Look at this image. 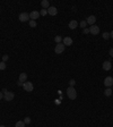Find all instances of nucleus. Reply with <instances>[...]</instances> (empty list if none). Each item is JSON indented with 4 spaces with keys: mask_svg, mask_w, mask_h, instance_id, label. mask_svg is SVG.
<instances>
[{
    "mask_svg": "<svg viewBox=\"0 0 113 127\" xmlns=\"http://www.w3.org/2000/svg\"><path fill=\"white\" fill-rule=\"evenodd\" d=\"M67 95H68V98H69L70 100H75L77 98V92H76L75 88L69 86V88H67Z\"/></svg>",
    "mask_w": 113,
    "mask_h": 127,
    "instance_id": "obj_1",
    "label": "nucleus"
},
{
    "mask_svg": "<svg viewBox=\"0 0 113 127\" xmlns=\"http://www.w3.org/2000/svg\"><path fill=\"white\" fill-rule=\"evenodd\" d=\"M63 50H65V44L63 43H58L56 45V48H54V52L56 55H60V53L63 52Z\"/></svg>",
    "mask_w": 113,
    "mask_h": 127,
    "instance_id": "obj_2",
    "label": "nucleus"
},
{
    "mask_svg": "<svg viewBox=\"0 0 113 127\" xmlns=\"http://www.w3.org/2000/svg\"><path fill=\"white\" fill-rule=\"evenodd\" d=\"M23 88H24V90H25L26 92H32L34 86H33V84L31 83V82H25V83L23 84Z\"/></svg>",
    "mask_w": 113,
    "mask_h": 127,
    "instance_id": "obj_3",
    "label": "nucleus"
},
{
    "mask_svg": "<svg viewBox=\"0 0 113 127\" xmlns=\"http://www.w3.org/2000/svg\"><path fill=\"white\" fill-rule=\"evenodd\" d=\"M89 33H92L93 35H97L100 33V27L97 26V25H92L89 27Z\"/></svg>",
    "mask_w": 113,
    "mask_h": 127,
    "instance_id": "obj_4",
    "label": "nucleus"
},
{
    "mask_svg": "<svg viewBox=\"0 0 113 127\" xmlns=\"http://www.w3.org/2000/svg\"><path fill=\"white\" fill-rule=\"evenodd\" d=\"M15 98V94H14L13 92H9V91H7L6 93H4V99L6 101H11Z\"/></svg>",
    "mask_w": 113,
    "mask_h": 127,
    "instance_id": "obj_5",
    "label": "nucleus"
},
{
    "mask_svg": "<svg viewBox=\"0 0 113 127\" xmlns=\"http://www.w3.org/2000/svg\"><path fill=\"white\" fill-rule=\"evenodd\" d=\"M19 21L21 22H27V21H30V14L22 13L19 15Z\"/></svg>",
    "mask_w": 113,
    "mask_h": 127,
    "instance_id": "obj_6",
    "label": "nucleus"
},
{
    "mask_svg": "<svg viewBox=\"0 0 113 127\" xmlns=\"http://www.w3.org/2000/svg\"><path fill=\"white\" fill-rule=\"evenodd\" d=\"M104 85L105 86H108V88H111V86L113 85V77L108 76V77L104 79Z\"/></svg>",
    "mask_w": 113,
    "mask_h": 127,
    "instance_id": "obj_7",
    "label": "nucleus"
},
{
    "mask_svg": "<svg viewBox=\"0 0 113 127\" xmlns=\"http://www.w3.org/2000/svg\"><path fill=\"white\" fill-rule=\"evenodd\" d=\"M39 17H40V13L36 11V10H34V11H32L30 14V18H32V21H36Z\"/></svg>",
    "mask_w": 113,
    "mask_h": 127,
    "instance_id": "obj_8",
    "label": "nucleus"
},
{
    "mask_svg": "<svg viewBox=\"0 0 113 127\" xmlns=\"http://www.w3.org/2000/svg\"><path fill=\"white\" fill-rule=\"evenodd\" d=\"M27 79V74L26 73H21V75H19V78H18V82H21V83H25Z\"/></svg>",
    "mask_w": 113,
    "mask_h": 127,
    "instance_id": "obj_9",
    "label": "nucleus"
},
{
    "mask_svg": "<svg viewBox=\"0 0 113 127\" xmlns=\"http://www.w3.org/2000/svg\"><path fill=\"white\" fill-rule=\"evenodd\" d=\"M62 41H63V44H65V45H67V47L72 44V39H71L70 36H66L65 39H62Z\"/></svg>",
    "mask_w": 113,
    "mask_h": 127,
    "instance_id": "obj_10",
    "label": "nucleus"
},
{
    "mask_svg": "<svg viewBox=\"0 0 113 127\" xmlns=\"http://www.w3.org/2000/svg\"><path fill=\"white\" fill-rule=\"evenodd\" d=\"M87 24H91V26L92 25H95V22H96V17L94 16V15H92V16H89V17L87 18Z\"/></svg>",
    "mask_w": 113,
    "mask_h": 127,
    "instance_id": "obj_11",
    "label": "nucleus"
},
{
    "mask_svg": "<svg viewBox=\"0 0 113 127\" xmlns=\"http://www.w3.org/2000/svg\"><path fill=\"white\" fill-rule=\"evenodd\" d=\"M102 67H103L104 70H110L112 68V64H111V61H104L103 65H102Z\"/></svg>",
    "mask_w": 113,
    "mask_h": 127,
    "instance_id": "obj_12",
    "label": "nucleus"
},
{
    "mask_svg": "<svg viewBox=\"0 0 113 127\" xmlns=\"http://www.w3.org/2000/svg\"><path fill=\"white\" fill-rule=\"evenodd\" d=\"M48 13L50 14L51 16H54V15L58 14V9H56V7H49V8H48Z\"/></svg>",
    "mask_w": 113,
    "mask_h": 127,
    "instance_id": "obj_13",
    "label": "nucleus"
},
{
    "mask_svg": "<svg viewBox=\"0 0 113 127\" xmlns=\"http://www.w3.org/2000/svg\"><path fill=\"white\" fill-rule=\"evenodd\" d=\"M77 26H78V23L76 22V21H70V23H69V28L70 30H75Z\"/></svg>",
    "mask_w": 113,
    "mask_h": 127,
    "instance_id": "obj_14",
    "label": "nucleus"
},
{
    "mask_svg": "<svg viewBox=\"0 0 113 127\" xmlns=\"http://www.w3.org/2000/svg\"><path fill=\"white\" fill-rule=\"evenodd\" d=\"M41 5H42V7L44 9H48L50 7V4H49V0H42L41 1Z\"/></svg>",
    "mask_w": 113,
    "mask_h": 127,
    "instance_id": "obj_15",
    "label": "nucleus"
},
{
    "mask_svg": "<svg viewBox=\"0 0 113 127\" xmlns=\"http://www.w3.org/2000/svg\"><path fill=\"white\" fill-rule=\"evenodd\" d=\"M15 127H25V123H24V120H18L17 123L15 124Z\"/></svg>",
    "mask_w": 113,
    "mask_h": 127,
    "instance_id": "obj_16",
    "label": "nucleus"
},
{
    "mask_svg": "<svg viewBox=\"0 0 113 127\" xmlns=\"http://www.w3.org/2000/svg\"><path fill=\"white\" fill-rule=\"evenodd\" d=\"M104 94L106 96H111L112 95V90H111V88H106L104 91Z\"/></svg>",
    "mask_w": 113,
    "mask_h": 127,
    "instance_id": "obj_17",
    "label": "nucleus"
},
{
    "mask_svg": "<svg viewBox=\"0 0 113 127\" xmlns=\"http://www.w3.org/2000/svg\"><path fill=\"white\" fill-rule=\"evenodd\" d=\"M102 36H103V39H104V40H108L111 35H110V33H108V32H104V33L102 34Z\"/></svg>",
    "mask_w": 113,
    "mask_h": 127,
    "instance_id": "obj_18",
    "label": "nucleus"
},
{
    "mask_svg": "<svg viewBox=\"0 0 113 127\" xmlns=\"http://www.w3.org/2000/svg\"><path fill=\"white\" fill-rule=\"evenodd\" d=\"M54 41L56 42V44H58V43H61V41H62V38H61V36H56V38H54Z\"/></svg>",
    "mask_w": 113,
    "mask_h": 127,
    "instance_id": "obj_19",
    "label": "nucleus"
},
{
    "mask_svg": "<svg viewBox=\"0 0 113 127\" xmlns=\"http://www.w3.org/2000/svg\"><path fill=\"white\" fill-rule=\"evenodd\" d=\"M4 69H6V62L1 61L0 62V70H4Z\"/></svg>",
    "mask_w": 113,
    "mask_h": 127,
    "instance_id": "obj_20",
    "label": "nucleus"
},
{
    "mask_svg": "<svg viewBox=\"0 0 113 127\" xmlns=\"http://www.w3.org/2000/svg\"><path fill=\"white\" fill-rule=\"evenodd\" d=\"M48 14V9H42L41 11H40V15H42V16H45Z\"/></svg>",
    "mask_w": 113,
    "mask_h": 127,
    "instance_id": "obj_21",
    "label": "nucleus"
},
{
    "mask_svg": "<svg viewBox=\"0 0 113 127\" xmlns=\"http://www.w3.org/2000/svg\"><path fill=\"white\" fill-rule=\"evenodd\" d=\"M86 25H87V22H86V21H82V22H80V27H83V28H86Z\"/></svg>",
    "mask_w": 113,
    "mask_h": 127,
    "instance_id": "obj_22",
    "label": "nucleus"
},
{
    "mask_svg": "<svg viewBox=\"0 0 113 127\" xmlns=\"http://www.w3.org/2000/svg\"><path fill=\"white\" fill-rule=\"evenodd\" d=\"M30 26H31V27H35V26H36V22L31 19V21H30Z\"/></svg>",
    "mask_w": 113,
    "mask_h": 127,
    "instance_id": "obj_23",
    "label": "nucleus"
},
{
    "mask_svg": "<svg viewBox=\"0 0 113 127\" xmlns=\"http://www.w3.org/2000/svg\"><path fill=\"white\" fill-rule=\"evenodd\" d=\"M75 84H76V82H75V79H70L69 81V85L71 86V88H74Z\"/></svg>",
    "mask_w": 113,
    "mask_h": 127,
    "instance_id": "obj_24",
    "label": "nucleus"
},
{
    "mask_svg": "<svg viewBox=\"0 0 113 127\" xmlns=\"http://www.w3.org/2000/svg\"><path fill=\"white\" fill-rule=\"evenodd\" d=\"M24 123H25V124H30L31 123V118H30V117H25V119H24Z\"/></svg>",
    "mask_w": 113,
    "mask_h": 127,
    "instance_id": "obj_25",
    "label": "nucleus"
},
{
    "mask_svg": "<svg viewBox=\"0 0 113 127\" xmlns=\"http://www.w3.org/2000/svg\"><path fill=\"white\" fill-rule=\"evenodd\" d=\"M7 60H8V56H7V55H5L4 57H2V61H4V62H6Z\"/></svg>",
    "mask_w": 113,
    "mask_h": 127,
    "instance_id": "obj_26",
    "label": "nucleus"
},
{
    "mask_svg": "<svg viewBox=\"0 0 113 127\" xmlns=\"http://www.w3.org/2000/svg\"><path fill=\"white\" fill-rule=\"evenodd\" d=\"M89 33V28H84V34H88Z\"/></svg>",
    "mask_w": 113,
    "mask_h": 127,
    "instance_id": "obj_27",
    "label": "nucleus"
},
{
    "mask_svg": "<svg viewBox=\"0 0 113 127\" xmlns=\"http://www.w3.org/2000/svg\"><path fill=\"white\" fill-rule=\"evenodd\" d=\"M109 53H110V56H111V57H113V48H111V49H110Z\"/></svg>",
    "mask_w": 113,
    "mask_h": 127,
    "instance_id": "obj_28",
    "label": "nucleus"
},
{
    "mask_svg": "<svg viewBox=\"0 0 113 127\" xmlns=\"http://www.w3.org/2000/svg\"><path fill=\"white\" fill-rule=\"evenodd\" d=\"M2 98H4V94H2V92H0V100H2Z\"/></svg>",
    "mask_w": 113,
    "mask_h": 127,
    "instance_id": "obj_29",
    "label": "nucleus"
},
{
    "mask_svg": "<svg viewBox=\"0 0 113 127\" xmlns=\"http://www.w3.org/2000/svg\"><path fill=\"white\" fill-rule=\"evenodd\" d=\"M110 35H111V38H112V39H113V31L111 32V34H110Z\"/></svg>",
    "mask_w": 113,
    "mask_h": 127,
    "instance_id": "obj_30",
    "label": "nucleus"
},
{
    "mask_svg": "<svg viewBox=\"0 0 113 127\" xmlns=\"http://www.w3.org/2000/svg\"><path fill=\"white\" fill-rule=\"evenodd\" d=\"M0 127H6V126H4V125H1V126H0Z\"/></svg>",
    "mask_w": 113,
    "mask_h": 127,
    "instance_id": "obj_31",
    "label": "nucleus"
}]
</instances>
